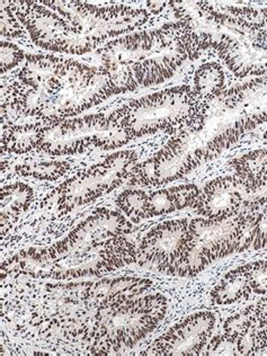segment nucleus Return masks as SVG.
<instances>
[{"mask_svg":"<svg viewBox=\"0 0 267 356\" xmlns=\"http://www.w3.org/2000/svg\"><path fill=\"white\" fill-rule=\"evenodd\" d=\"M267 122V76L223 89L205 111L197 132L184 131L148 161L138 163L130 177L132 185L163 186L213 161Z\"/></svg>","mask_w":267,"mask_h":356,"instance_id":"1","label":"nucleus"},{"mask_svg":"<svg viewBox=\"0 0 267 356\" xmlns=\"http://www.w3.org/2000/svg\"><path fill=\"white\" fill-rule=\"evenodd\" d=\"M207 107L186 85L163 89L134 99L111 113L132 139L165 132H197Z\"/></svg>","mask_w":267,"mask_h":356,"instance_id":"2","label":"nucleus"},{"mask_svg":"<svg viewBox=\"0 0 267 356\" xmlns=\"http://www.w3.org/2000/svg\"><path fill=\"white\" fill-rule=\"evenodd\" d=\"M167 310L168 301L161 294L98 307L88 335L92 352L111 354L132 348L157 328Z\"/></svg>","mask_w":267,"mask_h":356,"instance_id":"3","label":"nucleus"},{"mask_svg":"<svg viewBox=\"0 0 267 356\" xmlns=\"http://www.w3.org/2000/svg\"><path fill=\"white\" fill-rule=\"evenodd\" d=\"M254 218L243 207L226 218H197L188 223L186 243L172 275L192 277L214 261L252 248Z\"/></svg>","mask_w":267,"mask_h":356,"instance_id":"4","label":"nucleus"},{"mask_svg":"<svg viewBox=\"0 0 267 356\" xmlns=\"http://www.w3.org/2000/svg\"><path fill=\"white\" fill-rule=\"evenodd\" d=\"M48 105L42 114L43 123L76 118L101 104L111 96L119 95L113 77L103 67H92L65 59L59 72L45 88Z\"/></svg>","mask_w":267,"mask_h":356,"instance_id":"5","label":"nucleus"},{"mask_svg":"<svg viewBox=\"0 0 267 356\" xmlns=\"http://www.w3.org/2000/svg\"><path fill=\"white\" fill-rule=\"evenodd\" d=\"M131 140L111 114H89L44 123L38 150L50 156H72L94 149L114 150Z\"/></svg>","mask_w":267,"mask_h":356,"instance_id":"6","label":"nucleus"},{"mask_svg":"<svg viewBox=\"0 0 267 356\" xmlns=\"http://www.w3.org/2000/svg\"><path fill=\"white\" fill-rule=\"evenodd\" d=\"M65 18L74 30L98 45L106 40L134 32L146 24L150 13L127 5L97 6L86 1H40Z\"/></svg>","mask_w":267,"mask_h":356,"instance_id":"7","label":"nucleus"},{"mask_svg":"<svg viewBox=\"0 0 267 356\" xmlns=\"http://www.w3.org/2000/svg\"><path fill=\"white\" fill-rule=\"evenodd\" d=\"M137 163L136 152L123 150L77 172L60 185L58 209L63 213H68L74 209L95 202L130 179Z\"/></svg>","mask_w":267,"mask_h":356,"instance_id":"8","label":"nucleus"},{"mask_svg":"<svg viewBox=\"0 0 267 356\" xmlns=\"http://www.w3.org/2000/svg\"><path fill=\"white\" fill-rule=\"evenodd\" d=\"M9 3L33 43L43 50L81 56L98 47L95 41L74 30L65 18L40 1L17 0Z\"/></svg>","mask_w":267,"mask_h":356,"instance_id":"9","label":"nucleus"},{"mask_svg":"<svg viewBox=\"0 0 267 356\" xmlns=\"http://www.w3.org/2000/svg\"><path fill=\"white\" fill-rule=\"evenodd\" d=\"M49 259L51 261L50 279L72 280L102 276L137 263V247L125 236H121L113 238L97 250L61 257L49 255Z\"/></svg>","mask_w":267,"mask_h":356,"instance_id":"10","label":"nucleus"},{"mask_svg":"<svg viewBox=\"0 0 267 356\" xmlns=\"http://www.w3.org/2000/svg\"><path fill=\"white\" fill-rule=\"evenodd\" d=\"M132 230V223L123 214L111 209H97L63 241L48 247V252L51 257L79 255L104 246L113 238L129 235Z\"/></svg>","mask_w":267,"mask_h":356,"instance_id":"11","label":"nucleus"},{"mask_svg":"<svg viewBox=\"0 0 267 356\" xmlns=\"http://www.w3.org/2000/svg\"><path fill=\"white\" fill-rule=\"evenodd\" d=\"M181 23L165 24L156 30L143 31L122 36L110 41L98 49L97 54L102 61L101 67L106 70H116L131 63L148 59L150 54L174 47L176 50L178 33Z\"/></svg>","mask_w":267,"mask_h":356,"instance_id":"12","label":"nucleus"},{"mask_svg":"<svg viewBox=\"0 0 267 356\" xmlns=\"http://www.w3.org/2000/svg\"><path fill=\"white\" fill-rule=\"evenodd\" d=\"M188 223L186 219H177L154 227L137 248L138 264L172 275L184 252Z\"/></svg>","mask_w":267,"mask_h":356,"instance_id":"13","label":"nucleus"},{"mask_svg":"<svg viewBox=\"0 0 267 356\" xmlns=\"http://www.w3.org/2000/svg\"><path fill=\"white\" fill-rule=\"evenodd\" d=\"M216 326L210 312L192 314L158 337L149 346L146 355H200L207 348Z\"/></svg>","mask_w":267,"mask_h":356,"instance_id":"14","label":"nucleus"},{"mask_svg":"<svg viewBox=\"0 0 267 356\" xmlns=\"http://www.w3.org/2000/svg\"><path fill=\"white\" fill-rule=\"evenodd\" d=\"M185 61L186 59L181 54H163L107 72L113 76L119 94H125L168 81Z\"/></svg>","mask_w":267,"mask_h":356,"instance_id":"15","label":"nucleus"},{"mask_svg":"<svg viewBox=\"0 0 267 356\" xmlns=\"http://www.w3.org/2000/svg\"><path fill=\"white\" fill-rule=\"evenodd\" d=\"M246 195L250 194L237 175L218 177L205 185L194 209L209 219L230 217L241 212Z\"/></svg>","mask_w":267,"mask_h":356,"instance_id":"16","label":"nucleus"},{"mask_svg":"<svg viewBox=\"0 0 267 356\" xmlns=\"http://www.w3.org/2000/svg\"><path fill=\"white\" fill-rule=\"evenodd\" d=\"M150 280L137 276H122L113 279H102L85 284L83 296L88 308L104 306L122 300L134 299L150 289Z\"/></svg>","mask_w":267,"mask_h":356,"instance_id":"17","label":"nucleus"},{"mask_svg":"<svg viewBox=\"0 0 267 356\" xmlns=\"http://www.w3.org/2000/svg\"><path fill=\"white\" fill-rule=\"evenodd\" d=\"M199 12L210 21L247 30H264L267 7L235 6L226 3L196 1Z\"/></svg>","mask_w":267,"mask_h":356,"instance_id":"18","label":"nucleus"},{"mask_svg":"<svg viewBox=\"0 0 267 356\" xmlns=\"http://www.w3.org/2000/svg\"><path fill=\"white\" fill-rule=\"evenodd\" d=\"M200 195L201 190L193 184L179 185L156 191L148 195V217H161L183 209L195 208Z\"/></svg>","mask_w":267,"mask_h":356,"instance_id":"19","label":"nucleus"},{"mask_svg":"<svg viewBox=\"0 0 267 356\" xmlns=\"http://www.w3.org/2000/svg\"><path fill=\"white\" fill-rule=\"evenodd\" d=\"M51 263L47 248L21 250L1 265V275L50 279Z\"/></svg>","mask_w":267,"mask_h":356,"instance_id":"20","label":"nucleus"},{"mask_svg":"<svg viewBox=\"0 0 267 356\" xmlns=\"http://www.w3.org/2000/svg\"><path fill=\"white\" fill-rule=\"evenodd\" d=\"M34 191L24 183H14L1 188V232L5 235L13 223L31 208Z\"/></svg>","mask_w":267,"mask_h":356,"instance_id":"21","label":"nucleus"},{"mask_svg":"<svg viewBox=\"0 0 267 356\" xmlns=\"http://www.w3.org/2000/svg\"><path fill=\"white\" fill-rule=\"evenodd\" d=\"M43 127V122L3 127L1 150L7 154H24L39 149Z\"/></svg>","mask_w":267,"mask_h":356,"instance_id":"22","label":"nucleus"},{"mask_svg":"<svg viewBox=\"0 0 267 356\" xmlns=\"http://www.w3.org/2000/svg\"><path fill=\"white\" fill-rule=\"evenodd\" d=\"M252 293L246 267H237L220 280L211 291V301L216 306H230L247 299Z\"/></svg>","mask_w":267,"mask_h":356,"instance_id":"23","label":"nucleus"},{"mask_svg":"<svg viewBox=\"0 0 267 356\" xmlns=\"http://www.w3.org/2000/svg\"><path fill=\"white\" fill-rule=\"evenodd\" d=\"M225 72L218 63H207L201 65L194 74L193 90L196 97L205 106L222 92L225 87Z\"/></svg>","mask_w":267,"mask_h":356,"instance_id":"24","label":"nucleus"},{"mask_svg":"<svg viewBox=\"0 0 267 356\" xmlns=\"http://www.w3.org/2000/svg\"><path fill=\"white\" fill-rule=\"evenodd\" d=\"M70 163L63 161H34L19 163L15 172L22 177H31L39 181H54L67 174Z\"/></svg>","mask_w":267,"mask_h":356,"instance_id":"25","label":"nucleus"},{"mask_svg":"<svg viewBox=\"0 0 267 356\" xmlns=\"http://www.w3.org/2000/svg\"><path fill=\"white\" fill-rule=\"evenodd\" d=\"M232 166L234 167L236 175L243 181L248 192L256 178L267 168V148L243 154L232 161Z\"/></svg>","mask_w":267,"mask_h":356,"instance_id":"26","label":"nucleus"},{"mask_svg":"<svg viewBox=\"0 0 267 356\" xmlns=\"http://www.w3.org/2000/svg\"><path fill=\"white\" fill-rule=\"evenodd\" d=\"M148 195L145 191L125 190L118 196L116 205L119 207L122 213L134 222H139L140 220L148 219L147 203Z\"/></svg>","mask_w":267,"mask_h":356,"instance_id":"27","label":"nucleus"},{"mask_svg":"<svg viewBox=\"0 0 267 356\" xmlns=\"http://www.w3.org/2000/svg\"><path fill=\"white\" fill-rule=\"evenodd\" d=\"M254 218V241L252 248L261 250L267 246V195L257 196L250 202L245 203Z\"/></svg>","mask_w":267,"mask_h":356,"instance_id":"28","label":"nucleus"},{"mask_svg":"<svg viewBox=\"0 0 267 356\" xmlns=\"http://www.w3.org/2000/svg\"><path fill=\"white\" fill-rule=\"evenodd\" d=\"M25 29L18 21L9 1H1V36L7 39H19L25 35Z\"/></svg>","mask_w":267,"mask_h":356,"instance_id":"29","label":"nucleus"},{"mask_svg":"<svg viewBox=\"0 0 267 356\" xmlns=\"http://www.w3.org/2000/svg\"><path fill=\"white\" fill-rule=\"evenodd\" d=\"M250 281V288L254 293L267 296V261H256L245 265Z\"/></svg>","mask_w":267,"mask_h":356,"instance_id":"30","label":"nucleus"},{"mask_svg":"<svg viewBox=\"0 0 267 356\" xmlns=\"http://www.w3.org/2000/svg\"><path fill=\"white\" fill-rule=\"evenodd\" d=\"M0 51H1V74L10 72L26 59L24 51L15 43L3 41L0 44Z\"/></svg>","mask_w":267,"mask_h":356,"instance_id":"31","label":"nucleus"},{"mask_svg":"<svg viewBox=\"0 0 267 356\" xmlns=\"http://www.w3.org/2000/svg\"><path fill=\"white\" fill-rule=\"evenodd\" d=\"M252 312L256 324L267 341V296L252 306Z\"/></svg>","mask_w":267,"mask_h":356,"instance_id":"32","label":"nucleus"},{"mask_svg":"<svg viewBox=\"0 0 267 356\" xmlns=\"http://www.w3.org/2000/svg\"><path fill=\"white\" fill-rule=\"evenodd\" d=\"M252 45L256 50L259 51L261 54L267 56V30L256 31L252 35Z\"/></svg>","mask_w":267,"mask_h":356,"instance_id":"33","label":"nucleus"},{"mask_svg":"<svg viewBox=\"0 0 267 356\" xmlns=\"http://www.w3.org/2000/svg\"><path fill=\"white\" fill-rule=\"evenodd\" d=\"M149 6V9L152 10L154 14H159L163 12V9L166 8V6L170 5V3H163V1H150L147 3Z\"/></svg>","mask_w":267,"mask_h":356,"instance_id":"34","label":"nucleus"}]
</instances>
